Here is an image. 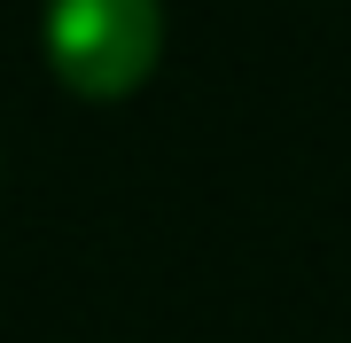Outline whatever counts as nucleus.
<instances>
[{
  "label": "nucleus",
  "instance_id": "1",
  "mask_svg": "<svg viewBox=\"0 0 351 343\" xmlns=\"http://www.w3.org/2000/svg\"><path fill=\"white\" fill-rule=\"evenodd\" d=\"M156 0H47V55L78 94H125L156 63Z\"/></svg>",
  "mask_w": 351,
  "mask_h": 343
}]
</instances>
